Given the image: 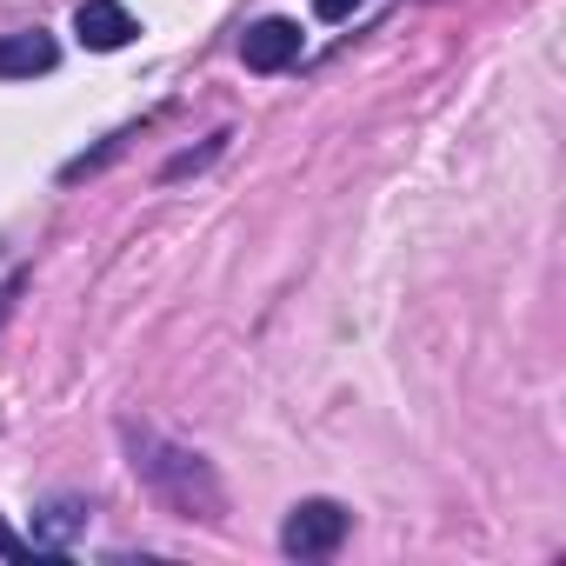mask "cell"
<instances>
[{
    "label": "cell",
    "mask_w": 566,
    "mask_h": 566,
    "mask_svg": "<svg viewBox=\"0 0 566 566\" xmlns=\"http://www.w3.org/2000/svg\"><path fill=\"white\" fill-rule=\"evenodd\" d=\"M74 34H81V48L114 54V48H127V41H134V14L120 8V0H87V8L74 14Z\"/></svg>",
    "instance_id": "3957f363"
},
{
    "label": "cell",
    "mask_w": 566,
    "mask_h": 566,
    "mask_svg": "<svg viewBox=\"0 0 566 566\" xmlns=\"http://www.w3.org/2000/svg\"><path fill=\"white\" fill-rule=\"evenodd\" d=\"M8 307H14V287H8V294H0V321H8Z\"/></svg>",
    "instance_id": "52a82bcc"
},
{
    "label": "cell",
    "mask_w": 566,
    "mask_h": 566,
    "mask_svg": "<svg viewBox=\"0 0 566 566\" xmlns=\"http://www.w3.org/2000/svg\"><path fill=\"white\" fill-rule=\"evenodd\" d=\"M54 61H61V48L48 34H8V41H0V81H34Z\"/></svg>",
    "instance_id": "277c9868"
},
{
    "label": "cell",
    "mask_w": 566,
    "mask_h": 566,
    "mask_svg": "<svg viewBox=\"0 0 566 566\" xmlns=\"http://www.w3.org/2000/svg\"><path fill=\"white\" fill-rule=\"evenodd\" d=\"M240 61L253 74H280L287 61H301V28L294 21H253L247 41H240Z\"/></svg>",
    "instance_id": "7a4b0ae2"
},
{
    "label": "cell",
    "mask_w": 566,
    "mask_h": 566,
    "mask_svg": "<svg viewBox=\"0 0 566 566\" xmlns=\"http://www.w3.org/2000/svg\"><path fill=\"white\" fill-rule=\"evenodd\" d=\"M354 8H360V0H314V14H321V21H347Z\"/></svg>",
    "instance_id": "8992f818"
},
{
    "label": "cell",
    "mask_w": 566,
    "mask_h": 566,
    "mask_svg": "<svg viewBox=\"0 0 566 566\" xmlns=\"http://www.w3.org/2000/svg\"><path fill=\"white\" fill-rule=\"evenodd\" d=\"M81 520H87V513H81L74 500H61V506H48V513H41V539H67Z\"/></svg>",
    "instance_id": "5b68a950"
},
{
    "label": "cell",
    "mask_w": 566,
    "mask_h": 566,
    "mask_svg": "<svg viewBox=\"0 0 566 566\" xmlns=\"http://www.w3.org/2000/svg\"><path fill=\"white\" fill-rule=\"evenodd\" d=\"M340 539H347V506H334V500H301L287 513V526H280V546L301 553V559H321Z\"/></svg>",
    "instance_id": "6da1fadb"
}]
</instances>
